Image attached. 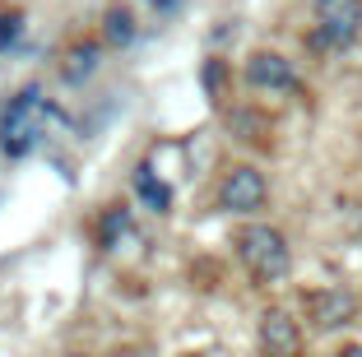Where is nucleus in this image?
<instances>
[{
  "label": "nucleus",
  "instance_id": "nucleus-13",
  "mask_svg": "<svg viewBox=\"0 0 362 357\" xmlns=\"http://www.w3.org/2000/svg\"><path fill=\"white\" fill-rule=\"evenodd\" d=\"M33 144H37V126H14V130H0V148H5L10 158L33 153Z\"/></svg>",
  "mask_w": 362,
  "mask_h": 357
},
{
  "label": "nucleus",
  "instance_id": "nucleus-17",
  "mask_svg": "<svg viewBox=\"0 0 362 357\" xmlns=\"http://www.w3.org/2000/svg\"><path fill=\"white\" fill-rule=\"evenodd\" d=\"M70 357H84V353H70Z\"/></svg>",
  "mask_w": 362,
  "mask_h": 357
},
{
  "label": "nucleus",
  "instance_id": "nucleus-10",
  "mask_svg": "<svg viewBox=\"0 0 362 357\" xmlns=\"http://www.w3.org/2000/svg\"><path fill=\"white\" fill-rule=\"evenodd\" d=\"M126 232H130V209L126 204H112V209L98 218V246H103V251H117Z\"/></svg>",
  "mask_w": 362,
  "mask_h": 357
},
{
  "label": "nucleus",
  "instance_id": "nucleus-16",
  "mask_svg": "<svg viewBox=\"0 0 362 357\" xmlns=\"http://www.w3.org/2000/svg\"><path fill=\"white\" fill-rule=\"evenodd\" d=\"M334 357H362V344H349V348H339Z\"/></svg>",
  "mask_w": 362,
  "mask_h": 357
},
{
  "label": "nucleus",
  "instance_id": "nucleus-15",
  "mask_svg": "<svg viewBox=\"0 0 362 357\" xmlns=\"http://www.w3.org/2000/svg\"><path fill=\"white\" fill-rule=\"evenodd\" d=\"M149 5H153V10H158V14H172V10H177V5H181V0H149Z\"/></svg>",
  "mask_w": 362,
  "mask_h": 357
},
{
  "label": "nucleus",
  "instance_id": "nucleus-4",
  "mask_svg": "<svg viewBox=\"0 0 362 357\" xmlns=\"http://www.w3.org/2000/svg\"><path fill=\"white\" fill-rule=\"evenodd\" d=\"M242 74H246V84L256 88V93H288V88H298L293 61L279 56V52H251Z\"/></svg>",
  "mask_w": 362,
  "mask_h": 357
},
{
  "label": "nucleus",
  "instance_id": "nucleus-12",
  "mask_svg": "<svg viewBox=\"0 0 362 357\" xmlns=\"http://www.w3.org/2000/svg\"><path fill=\"white\" fill-rule=\"evenodd\" d=\"M200 84H204V93H209L214 103H223V93H228V61L209 56V61L200 65Z\"/></svg>",
  "mask_w": 362,
  "mask_h": 357
},
{
  "label": "nucleus",
  "instance_id": "nucleus-8",
  "mask_svg": "<svg viewBox=\"0 0 362 357\" xmlns=\"http://www.w3.org/2000/svg\"><path fill=\"white\" fill-rule=\"evenodd\" d=\"M98 61H103V47L98 42H75L70 52H65V65H61L65 84H84L88 74L98 70Z\"/></svg>",
  "mask_w": 362,
  "mask_h": 357
},
{
  "label": "nucleus",
  "instance_id": "nucleus-3",
  "mask_svg": "<svg viewBox=\"0 0 362 357\" xmlns=\"http://www.w3.org/2000/svg\"><path fill=\"white\" fill-rule=\"evenodd\" d=\"M269 200V181L260 168L251 163H237V168L223 172V186H218V204L228 213H260Z\"/></svg>",
  "mask_w": 362,
  "mask_h": 357
},
{
  "label": "nucleus",
  "instance_id": "nucleus-2",
  "mask_svg": "<svg viewBox=\"0 0 362 357\" xmlns=\"http://www.w3.org/2000/svg\"><path fill=\"white\" fill-rule=\"evenodd\" d=\"M311 5H316L311 52H344L362 33V0H311Z\"/></svg>",
  "mask_w": 362,
  "mask_h": 357
},
{
  "label": "nucleus",
  "instance_id": "nucleus-1",
  "mask_svg": "<svg viewBox=\"0 0 362 357\" xmlns=\"http://www.w3.org/2000/svg\"><path fill=\"white\" fill-rule=\"evenodd\" d=\"M237 260L246 264V274L256 283H279L293 269V251H288V237L269 223H251V228L237 232Z\"/></svg>",
  "mask_w": 362,
  "mask_h": 357
},
{
  "label": "nucleus",
  "instance_id": "nucleus-5",
  "mask_svg": "<svg viewBox=\"0 0 362 357\" xmlns=\"http://www.w3.org/2000/svg\"><path fill=\"white\" fill-rule=\"evenodd\" d=\"M260 353L265 357H302V325L288 311L269 306L260 315Z\"/></svg>",
  "mask_w": 362,
  "mask_h": 357
},
{
  "label": "nucleus",
  "instance_id": "nucleus-6",
  "mask_svg": "<svg viewBox=\"0 0 362 357\" xmlns=\"http://www.w3.org/2000/svg\"><path fill=\"white\" fill-rule=\"evenodd\" d=\"M307 306H311V320H316L320 329H339V325H349V320H353L358 297H353L349 288H325V293H311Z\"/></svg>",
  "mask_w": 362,
  "mask_h": 357
},
{
  "label": "nucleus",
  "instance_id": "nucleus-9",
  "mask_svg": "<svg viewBox=\"0 0 362 357\" xmlns=\"http://www.w3.org/2000/svg\"><path fill=\"white\" fill-rule=\"evenodd\" d=\"M135 14L126 10V5H112V10L103 14V42L107 47H130L135 42Z\"/></svg>",
  "mask_w": 362,
  "mask_h": 357
},
{
  "label": "nucleus",
  "instance_id": "nucleus-14",
  "mask_svg": "<svg viewBox=\"0 0 362 357\" xmlns=\"http://www.w3.org/2000/svg\"><path fill=\"white\" fill-rule=\"evenodd\" d=\"M23 33V14L19 10H0V52H10Z\"/></svg>",
  "mask_w": 362,
  "mask_h": 357
},
{
  "label": "nucleus",
  "instance_id": "nucleus-7",
  "mask_svg": "<svg viewBox=\"0 0 362 357\" xmlns=\"http://www.w3.org/2000/svg\"><path fill=\"white\" fill-rule=\"evenodd\" d=\"M37 112H42V88L28 84L14 93V103L5 107V116H0V130H14V126H37Z\"/></svg>",
  "mask_w": 362,
  "mask_h": 357
},
{
  "label": "nucleus",
  "instance_id": "nucleus-11",
  "mask_svg": "<svg viewBox=\"0 0 362 357\" xmlns=\"http://www.w3.org/2000/svg\"><path fill=\"white\" fill-rule=\"evenodd\" d=\"M135 190H139V200L149 204L153 213H168V209H172V186H168V181H158L149 168H139V177H135Z\"/></svg>",
  "mask_w": 362,
  "mask_h": 357
}]
</instances>
